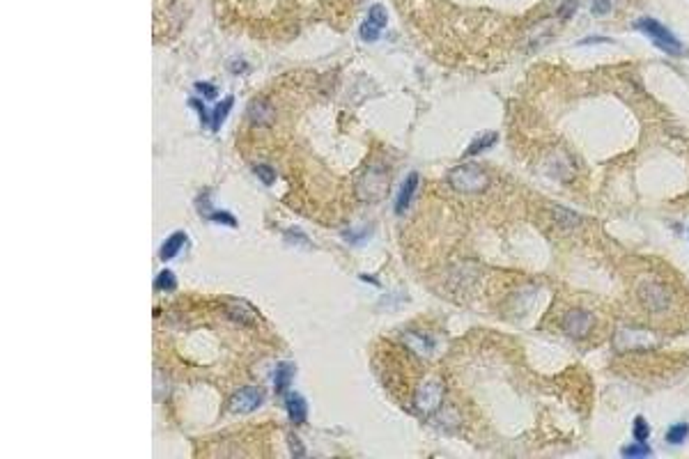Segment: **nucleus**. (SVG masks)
Returning <instances> with one entry per match:
<instances>
[{"label": "nucleus", "mask_w": 689, "mask_h": 459, "mask_svg": "<svg viewBox=\"0 0 689 459\" xmlns=\"http://www.w3.org/2000/svg\"><path fill=\"white\" fill-rule=\"evenodd\" d=\"M386 23H389V14H386L384 5H372L370 12H367V18L361 23V28H358V35H361L363 42H375V40H379Z\"/></svg>", "instance_id": "5"}, {"label": "nucleus", "mask_w": 689, "mask_h": 459, "mask_svg": "<svg viewBox=\"0 0 689 459\" xmlns=\"http://www.w3.org/2000/svg\"><path fill=\"white\" fill-rule=\"evenodd\" d=\"M232 104H235V99H232V97H228V99L220 101V104L214 106V110H211V122H209L211 131H218L220 124H223V119H225L228 113H230V108H232Z\"/></svg>", "instance_id": "12"}, {"label": "nucleus", "mask_w": 689, "mask_h": 459, "mask_svg": "<svg viewBox=\"0 0 689 459\" xmlns=\"http://www.w3.org/2000/svg\"><path fill=\"white\" fill-rule=\"evenodd\" d=\"M441 398H444V386L439 381H425L416 393V409L423 413H432L439 409Z\"/></svg>", "instance_id": "7"}, {"label": "nucleus", "mask_w": 689, "mask_h": 459, "mask_svg": "<svg viewBox=\"0 0 689 459\" xmlns=\"http://www.w3.org/2000/svg\"><path fill=\"white\" fill-rule=\"evenodd\" d=\"M290 446H292V453L297 455V457H299V455H303V450L299 448V439L294 436V434H290Z\"/></svg>", "instance_id": "27"}, {"label": "nucleus", "mask_w": 689, "mask_h": 459, "mask_svg": "<svg viewBox=\"0 0 689 459\" xmlns=\"http://www.w3.org/2000/svg\"><path fill=\"white\" fill-rule=\"evenodd\" d=\"M637 30L646 32L648 40L655 44L657 49H661V51L669 53V55H680V53H683V44L678 42V37L671 32L666 25H661L659 21H655V18H641V21L637 23Z\"/></svg>", "instance_id": "3"}, {"label": "nucleus", "mask_w": 689, "mask_h": 459, "mask_svg": "<svg viewBox=\"0 0 689 459\" xmlns=\"http://www.w3.org/2000/svg\"><path fill=\"white\" fill-rule=\"evenodd\" d=\"M551 214H554L556 223L560 227H577L579 223H582V216H577L575 211H570L565 207H551Z\"/></svg>", "instance_id": "13"}, {"label": "nucleus", "mask_w": 689, "mask_h": 459, "mask_svg": "<svg viewBox=\"0 0 689 459\" xmlns=\"http://www.w3.org/2000/svg\"><path fill=\"white\" fill-rule=\"evenodd\" d=\"M416 186H418V174L409 172L407 179L402 181V186L398 191V200H395V214H404V211H407V207L411 205V200H413V193H416Z\"/></svg>", "instance_id": "9"}, {"label": "nucleus", "mask_w": 689, "mask_h": 459, "mask_svg": "<svg viewBox=\"0 0 689 459\" xmlns=\"http://www.w3.org/2000/svg\"><path fill=\"white\" fill-rule=\"evenodd\" d=\"M154 287H156V290H163V292L175 290V275H172L170 271H161L159 275H156Z\"/></svg>", "instance_id": "21"}, {"label": "nucleus", "mask_w": 689, "mask_h": 459, "mask_svg": "<svg viewBox=\"0 0 689 459\" xmlns=\"http://www.w3.org/2000/svg\"><path fill=\"white\" fill-rule=\"evenodd\" d=\"M292 374H294L292 363H283V365H278V370H276V376H273L276 391H278V393H285V391H288V386H290V381H292Z\"/></svg>", "instance_id": "14"}, {"label": "nucleus", "mask_w": 689, "mask_h": 459, "mask_svg": "<svg viewBox=\"0 0 689 459\" xmlns=\"http://www.w3.org/2000/svg\"><path fill=\"white\" fill-rule=\"evenodd\" d=\"M632 434H634V441H643L646 443L648 436H650V427H648V422L643 416H637L634 418V425H632Z\"/></svg>", "instance_id": "20"}, {"label": "nucleus", "mask_w": 689, "mask_h": 459, "mask_svg": "<svg viewBox=\"0 0 689 459\" xmlns=\"http://www.w3.org/2000/svg\"><path fill=\"white\" fill-rule=\"evenodd\" d=\"M228 317H230V319H235V321H239V324H244V326L253 324V315H251V310H248L246 306H242V303H232V306L228 308Z\"/></svg>", "instance_id": "16"}, {"label": "nucleus", "mask_w": 689, "mask_h": 459, "mask_svg": "<svg viewBox=\"0 0 689 459\" xmlns=\"http://www.w3.org/2000/svg\"><path fill=\"white\" fill-rule=\"evenodd\" d=\"M285 409H288V416L294 425H301V422H306V400L301 398V395H288V400H285Z\"/></svg>", "instance_id": "10"}, {"label": "nucleus", "mask_w": 689, "mask_h": 459, "mask_svg": "<svg viewBox=\"0 0 689 459\" xmlns=\"http://www.w3.org/2000/svg\"><path fill=\"white\" fill-rule=\"evenodd\" d=\"M209 218H211V220H216V223H223V225H232V227L237 225L235 216H232V214H228V211H211Z\"/></svg>", "instance_id": "22"}, {"label": "nucleus", "mask_w": 689, "mask_h": 459, "mask_svg": "<svg viewBox=\"0 0 689 459\" xmlns=\"http://www.w3.org/2000/svg\"><path fill=\"white\" fill-rule=\"evenodd\" d=\"M687 436H689V425H687V422H676V425H671V429L666 431V441H669V443H673V446L683 443Z\"/></svg>", "instance_id": "17"}, {"label": "nucleus", "mask_w": 689, "mask_h": 459, "mask_svg": "<svg viewBox=\"0 0 689 459\" xmlns=\"http://www.w3.org/2000/svg\"><path fill=\"white\" fill-rule=\"evenodd\" d=\"M637 299L641 303V308L652 315H659V312H666L671 306V290L666 282L648 278L641 280L637 285Z\"/></svg>", "instance_id": "2"}, {"label": "nucleus", "mask_w": 689, "mask_h": 459, "mask_svg": "<svg viewBox=\"0 0 689 459\" xmlns=\"http://www.w3.org/2000/svg\"><path fill=\"white\" fill-rule=\"evenodd\" d=\"M386 189H389V177L379 168H370L363 174L361 184H358V191H361L363 200H379L386 193Z\"/></svg>", "instance_id": "6"}, {"label": "nucleus", "mask_w": 689, "mask_h": 459, "mask_svg": "<svg viewBox=\"0 0 689 459\" xmlns=\"http://www.w3.org/2000/svg\"><path fill=\"white\" fill-rule=\"evenodd\" d=\"M266 110H269V108H266L264 104H260V101H257V104L253 106V110H251V117H253V119L260 117V122L266 124V119H271V113H266Z\"/></svg>", "instance_id": "24"}, {"label": "nucleus", "mask_w": 689, "mask_h": 459, "mask_svg": "<svg viewBox=\"0 0 689 459\" xmlns=\"http://www.w3.org/2000/svg\"><path fill=\"white\" fill-rule=\"evenodd\" d=\"M560 326H563L565 335L575 338V340H584L591 335V330L595 326V317L588 310L572 308L565 312L563 319H560Z\"/></svg>", "instance_id": "4"}, {"label": "nucleus", "mask_w": 689, "mask_h": 459, "mask_svg": "<svg viewBox=\"0 0 689 459\" xmlns=\"http://www.w3.org/2000/svg\"><path fill=\"white\" fill-rule=\"evenodd\" d=\"M191 106H196V108H198V113H200V117H202V122H207V110H205V106H202L198 99H193V101H191Z\"/></svg>", "instance_id": "28"}, {"label": "nucleus", "mask_w": 689, "mask_h": 459, "mask_svg": "<svg viewBox=\"0 0 689 459\" xmlns=\"http://www.w3.org/2000/svg\"><path fill=\"white\" fill-rule=\"evenodd\" d=\"M611 9V0H593V14H606Z\"/></svg>", "instance_id": "26"}, {"label": "nucleus", "mask_w": 689, "mask_h": 459, "mask_svg": "<svg viewBox=\"0 0 689 459\" xmlns=\"http://www.w3.org/2000/svg\"><path fill=\"white\" fill-rule=\"evenodd\" d=\"M650 455V448L643 443V441H634L632 446L623 448V457L628 459H639V457H648Z\"/></svg>", "instance_id": "19"}, {"label": "nucleus", "mask_w": 689, "mask_h": 459, "mask_svg": "<svg viewBox=\"0 0 689 459\" xmlns=\"http://www.w3.org/2000/svg\"><path fill=\"white\" fill-rule=\"evenodd\" d=\"M404 342H407L413 352L418 354H432V340L418 333H404Z\"/></svg>", "instance_id": "15"}, {"label": "nucleus", "mask_w": 689, "mask_h": 459, "mask_svg": "<svg viewBox=\"0 0 689 459\" xmlns=\"http://www.w3.org/2000/svg\"><path fill=\"white\" fill-rule=\"evenodd\" d=\"M184 242H187V234H184V232H175V234H170V237L163 242V246H161V260H172V257L182 251Z\"/></svg>", "instance_id": "11"}, {"label": "nucleus", "mask_w": 689, "mask_h": 459, "mask_svg": "<svg viewBox=\"0 0 689 459\" xmlns=\"http://www.w3.org/2000/svg\"><path fill=\"white\" fill-rule=\"evenodd\" d=\"M448 184H450V189H455L457 193L476 196V193L487 191V186H490V174L476 163H462V165H455V168L448 172Z\"/></svg>", "instance_id": "1"}, {"label": "nucleus", "mask_w": 689, "mask_h": 459, "mask_svg": "<svg viewBox=\"0 0 689 459\" xmlns=\"http://www.w3.org/2000/svg\"><path fill=\"white\" fill-rule=\"evenodd\" d=\"M255 174L264 184H271L276 179V172H273V168H269V165H255Z\"/></svg>", "instance_id": "23"}, {"label": "nucleus", "mask_w": 689, "mask_h": 459, "mask_svg": "<svg viewBox=\"0 0 689 459\" xmlns=\"http://www.w3.org/2000/svg\"><path fill=\"white\" fill-rule=\"evenodd\" d=\"M196 90H200L205 99H214L216 97V88L209 85V83H196Z\"/></svg>", "instance_id": "25"}, {"label": "nucleus", "mask_w": 689, "mask_h": 459, "mask_svg": "<svg viewBox=\"0 0 689 459\" xmlns=\"http://www.w3.org/2000/svg\"><path fill=\"white\" fill-rule=\"evenodd\" d=\"M264 395L260 388H255V386H246V388L237 391L232 395V400H230V407L237 413H248V411H255L257 407L262 404Z\"/></svg>", "instance_id": "8"}, {"label": "nucleus", "mask_w": 689, "mask_h": 459, "mask_svg": "<svg viewBox=\"0 0 689 459\" xmlns=\"http://www.w3.org/2000/svg\"><path fill=\"white\" fill-rule=\"evenodd\" d=\"M496 143V133H487V136H481L478 141H473L471 145H469V150L464 152V156H473V154H481L485 147H492Z\"/></svg>", "instance_id": "18"}]
</instances>
